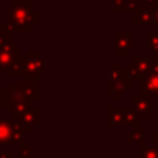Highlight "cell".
Segmentation results:
<instances>
[{"instance_id": "obj_23", "label": "cell", "mask_w": 158, "mask_h": 158, "mask_svg": "<svg viewBox=\"0 0 158 158\" xmlns=\"http://www.w3.org/2000/svg\"><path fill=\"white\" fill-rule=\"evenodd\" d=\"M123 3H125V0H114V11L117 14H121Z\"/></svg>"}, {"instance_id": "obj_17", "label": "cell", "mask_w": 158, "mask_h": 158, "mask_svg": "<svg viewBox=\"0 0 158 158\" xmlns=\"http://www.w3.org/2000/svg\"><path fill=\"white\" fill-rule=\"evenodd\" d=\"M146 132L142 131H131L126 133V144L128 146H136L140 144L142 142H144L146 137H144Z\"/></svg>"}, {"instance_id": "obj_26", "label": "cell", "mask_w": 158, "mask_h": 158, "mask_svg": "<svg viewBox=\"0 0 158 158\" xmlns=\"http://www.w3.org/2000/svg\"><path fill=\"white\" fill-rule=\"evenodd\" d=\"M139 2H143V4L148 6V7H151V8H154L158 4V0H139Z\"/></svg>"}, {"instance_id": "obj_22", "label": "cell", "mask_w": 158, "mask_h": 158, "mask_svg": "<svg viewBox=\"0 0 158 158\" xmlns=\"http://www.w3.org/2000/svg\"><path fill=\"white\" fill-rule=\"evenodd\" d=\"M140 4L139 0H125L121 13H133V10Z\"/></svg>"}, {"instance_id": "obj_18", "label": "cell", "mask_w": 158, "mask_h": 158, "mask_svg": "<svg viewBox=\"0 0 158 158\" xmlns=\"http://www.w3.org/2000/svg\"><path fill=\"white\" fill-rule=\"evenodd\" d=\"M121 72H122V67H121V64L115 63L114 67H112V69H110L108 75H107V89H110V87L115 83V81L119 78Z\"/></svg>"}, {"instance_id": "obj_14", "label": "cell", "mask_w": 158, "mask_h": 158, "mask_svg": "<svg viewBox=\"0 0 158 158\" xmlns=\"http://www.w3.org/2000/svg\"><path fill=\"white\" fill-rule=\"evenodd\" d=\"M132 63L135 64L139 72L142 74V77L147 75L150 72V65H151V57H139V56H135L132 58Z\"/></svg>"}, {"instance_id": "obj_27", "label": "cell", "mask_w": 158, "mask_h": 158, "mask_svg": "<svg viewBox=\"0 0 158 158\" xmlns=\"http://www.w3.org/2000/svg\"><path fill=\"white\" fill-rule=\"evenodd\" d=\"M153 11H154V24L153 25H156V27L158 28V4L153 8Z\"/></svg>"}, {"instance_id": "obj_3", "label": "cell", "mask_w": 158, "mask_h": 158, "mask_svg": "<svg viewBox=\"0 0 158 158\" xmlns=\"http://www.w3.org/2000/svg\"><path fill=\"white\" fill-rule=\"evenodd\" d=\"M25 132L15 118L0 119V144H22L25 143Z\"/></svg>"}, {"instance_id": "obj_24", "label": "cell", "mask_w": 158, "mask_h": 158, "mask_svg": "<svg viewBox=\"0 0 158 158\" xmlns=\"http://www.w3.org/2000/svg\"><path fill=\"white\" fill-rule=\"evenodd\" d=\"M151 146L158 148V132H153L151 133Z\"/></svg>"}, {"instance_id": "obj_2", "label": "cell", "mask_w": 158, "mask_h": 158, "mask_svg": "<svg viewBox=\"0 0 158 158\" xmlns=\"http://www.w3.org/2000/svg\"><path fill=\"white\" fill-rule=\"evenodd\" d=\"M46 67H44V58L39 56L36 50H27L22 56L21 67H19L18 75L24 78H39L44 77Z\"/></svg>"}, {"instance_id": "obj_11", "label": "cell", "mask_w": 158, "mask_h": 158, "mask_svg": "<svg viewBox=\"0 0 158 158\" xmlns=\"http://www.w3.org/2000/svg\"><path fill=\"white\" fill-rule=\"evenodd\" d=\"M123 110V125L132 126L133 131H142L146 132V126L140 125V119L136 110L133 107H122Z\"/></svg>"}, {"instance_id": "obj_16", "label": "cell", "mask_w": 158, "mask_h": 158, "mask_svg": "<svg viewBox=\"0 0 158 158\" xmlns=\"http://www.w3.org/2000/svg\"><path fill=\"white\" fill-rule=\"evenodd\" d=\"M139 157L142 158H158V148L153 147L151 144H147L144 142H142L139 144Z\"/></svg>"}, {"instance_id": "obj_6", "label": "cell", "mask_w": 158, "mask_h": 158, "mask_svg": "<svg viewBox=\"0 0 158 158\" xmlns=\"http://www.w3.org/2000/svg\"><path fill=\"white\" fill-rule=\"evenodd\" d=\"M13 118H15V119L18 121L22 131H24L25 133H31V132L33 131V128L39 123V108L35 106H31L29 108L22 112L21 115L13 117Z\"/></svg>"}, {"instance_id": "obj_25", "label": "cell", "mask_w": 158, "mask_h": 158, "mask_svg": "<svg viewBox=\"0 0 158 158\" xmlns=\"http://www.w3.org/2000/svg\"><path fill=\"white\" fill-rule=\"evenodd\" d=\"M0 158H14V153L10 150H2L0 151Z\"/></svg>"}, {"instance_id": "obj_12", "label": "cell", "mask_w": 158, "mask_h": 158, "mask_svg": "<svg viewBox=\"0 0 158 158\" xmlns=\"http://www.w3.org/2000/svg\"><path fill=\"white\" fill-rule=\"evenodd\" d=\"M39 78H27V81L22 82V87H24V93L32 103L39 100Z\"/></svg>"}, {"instance_id": "obj_9", "label": "cell", "mask_w": 158, "mask_h": 158, "mask_svg": "<svg viewBox=\"0 0 158 158\" xmlns=\"http://www.w3.org/2000/svg\"><path fill=\"white\" fill-rule=\"evenodd\" d=\"M19 56H21V46L18 43L0 46V69H6Z\"/></svg>"}, {"instance_id": "obj_4", "label": "cell", "mask_w": 158, "mask_h": 158, "mask_svg": "<svg viewBox=\"0 0 158 158\" xmlns=\"http://www.w3.org/2000/svg\"><path fill=\"white\" fill-rule=\"evenodd\" d=\"M133 32L132 31H115L114 32V56L125 57L132 50Z\"/></svg>"}, {"instance_id": "obj_5", "label": "cell", "mask_w": 158, "mask_h": 158, "mask_svg": "<svg viewBox=\"0 0 158 158\" xmlns=\"http://www.w3.org/2000/svg\"><path fill=\"white\" fill-rule=\"evenodd\" d=\"M153 96L147 94V93H139V94H133L132 101H133V108L136 110L137 115H139L140 121H144L147 115L153 112Z\"/></svg>"}, {"instance_id": "obj_19", "label": "cell", "mask_w": 158, "mask_h": 158, "mask_svg": "<svg viewBox=\"0 0 158 158\" xmlns=\"http://www.w3.org/2000/svg\"><path fill=\"white\" fill-rule=\"evenodd\" d=\"M13 38H14L13 31H11L10 28H7L6 25H2V27H0V46L14 43Z\"/></svg>"}, {"instance_id": "obj_8", "label": "cell", "mask_w": 158, "mask_h": 158, "mask_svg": "<svg viewBox=\"0 0 158 158\" xmlns=\"http://www.w3.org/2000/svg\"><path fill=\"white\" fill-rule=\"evenodd\" d=\"M132 24L135 27H150L154 24V11L151 7L144 4H139L132 13Z\"/></svg>"}, {"instance_id": "obj_21", "label": "cell", "mask_w": 158, "mask_h": 158, "mask_svg": "<svg viewBox=\"0 0 158 158\" xmlns=\"http://www.w3.org/2000/svg\"><path fill=\"white\" fill-rule=\"evenodd\" d=\"M18 146H19V154H21L22 158H32L33 157V147L31 144H28V143L25 142Z\"/></svg>"}, {"instance_id": "obj_1", "label": "cell", "mask_w": 158, "mask_h": 158, "mask_svg": "<svg viewBox=\"0 0 158 158\" xmlns=\"http://www.w3.org/2000/svg\"><path fill=\"white\" fill-rule=\"evenodd\" d=\"M32 0H14L7 6L8 18L6 27L13 32H31L39 24V14L32 10Z\"/></svg>"}, {"instance_id": "obj_7", "label": "cell", "mask_w": 158, "mask_h": 158, "mask_svg": "<svg viewBox=\"0 0 158 158\" xmlns=\"http://www.w3.org/2000/svg\"><path fill=\"white\" fill-rule=\"evenodd\" d=\"M133 85L135 83L128 78V75H126V71L122 68V72H121L119 78L115 81V83L112 85L110 89H107V93H108L110 96H112L115 101H119L121 97L128 92V89L133 87Z\"/></svg>"}, {"instance_id": "obj_20", "label": "cell", "mask_w": 158, "mask_h": 158, "mask_svg": "<svg viewBox=\"0 0 158 158\" xmlns=\"http://www.w3.org/2000/svg\"><path fill=\"white\" fill-rule=\"evenodd\" d=\"M125 71H126V75H128V78L131 79L132 82H139L140 79H142V74H140L139 72V69L136 68V67H135V64L132 63H128L126 64V68H125Z\"/></svg>"}, {"instance_id": "obj_15", "label": "cell", "mask_w": 158, "mask_h": 158, "mask_svg": "<svg viewBox=\"0 0 158 158\" xmlns=\"http://www.w3.org/2000/svg\"><path fill=\"white\" fill-rule=\"evenodd\" d=\"M146 38H147L146 50L150 52L151 54L158 53V31H147L146 32Z\"/></svg>"}, {"instance_id": "obj_10", "label": "cell", "mask_w": 158, "mask_h": 158, "mask_svg": "<svg viewBox=\"0 0 158 158\" xmlns=\"http://www.w3.org/2000/svg\"><path fill=\"white\" fill-rule=\"evenodd\" d=\"M139 92L147 93V94H158V75L156 74H147L142 77L139 82Z\"/></svg>"}, {"instance_id": "obj_28", "label": "cell", "mask_w": 158, "mask_h": 158, "mask_svg": "<svg viewBox=\"0 0 158 158\" xmlns=\"http://www.w3.org/2000/svg\"><path fill=\"white\" fill-rule=\"evenodd\" d=\"M137 158H142V157H137Z\"/></svg>"}, {"instance_id": "obj_13", "label": "cell", "mask_w": 158, "mask_h": 158, "mask_svg": "<svg viewBox=\"0 0 158 158\" xmlns=\"http://www.w3.org/2000/svg\"><path fill=\"white\" fill-rule=\"evenodd\" d=\"M107 122H108L110 126H114V128L123 126L122 107H108L107 108Z\"/></svg>"}]
</instances>
